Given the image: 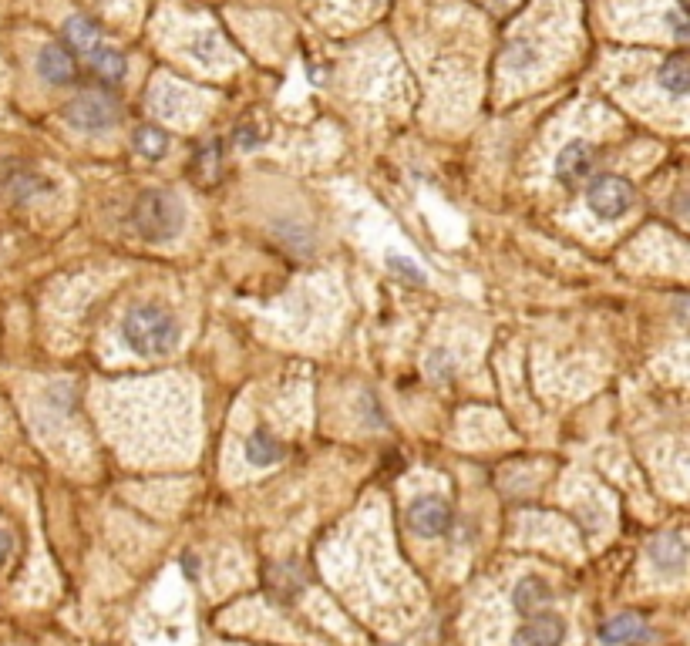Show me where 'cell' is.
I'll use <instances>...</instances> for the list:
<instances>
[{
  "label": "cell",
  "mask_w": 690,
  "mask_h": 646,
  "mask_svg": "<svg viewBox=\"0 0 690 646\" xmlns=\"http://www.w3.org/2000/svg\"><path fill=\"white\" fill-rule=\"evenodd\" d=\"M657 81L670 95H690V58H667L660 64Z\"/></svg>",
  "instance_id": "cell-14"
},
{
  "label": "cell",
  "mask_w": 690,
  "mask_h": 646,
  "mask_svg": "<svg viewBox=\"0 0 690 646\" xmlns=\"http://www.w3.org/2000/svg\"><path fill=\"white\" fill-rule=\"evenodd\" d=\"M132 145H135L138 155H145V159L155 162V159H162V155L169 152V135H165L162 128H155V125H142V128H135Z\"/></svg>",
  "instance_id": "cell-15"
},
{
  "label": "cell",
  "mask_w": 690,
  "mask_h": 646,
  "mask_svg": "<svg viewBox=\"0 0 690 646\" xmlns=\"http://www.w3.org/2000/svg\"><path fill=\"white\" fill-rule=\"evenodd\" d=\"M532 61V54H529V48L526 44H512L509 48V68H515V71H522L526 68V64Z\"/></svg>",
  "instance_id": "cell-21"
},
{
  "label": "cell",
  "mask_w": 690,
  "mask_h": 646,
  "mask_svg": "<svg viewBox=\"0 0 690 646\" xmlns=\"http://www.w3.org/2000/svg\"><path fill=\"white\" fill-rule=\"evenodd\" d=\"M236 145L239 149H256V145H260V132H256L253 125L236 128Z\"/></svg>",
  "instance_id": "cell-20"
},
{
  "label": "cell",
  "mask_w": 690,
  "mask_h": 646,
  "mask_svg": "<svg viewBox=\"0 0 690 646\" xmlns=\"http://www.w3.org/2000/svg\"><path fill=\"white\" fill-rule=\"evenodd\" d=\"M88 58H91V68H95V75H98L101 81H118V78L125 75V58H122V51L98 44V48L91 51Z\"/></svg>",
  "instance_id": "cell-16"
},
{
  "label": "cell",
  "mask_w": 690,
  "mask_h": 646,
  "mask_svg": "<svg viewBox=\"0 0 690 646\" xmlns=\"http://www.w3.org/2000/svg\"><path fill=\"white\" fill-rule=\"evenodd\" d=\"M11 552H14V539H11V532L0 529V566H4V562L11 559Z\"/></svg>",
  "instance_id": "cell-23"
},
{
  "label": "cell",
  "mask_w": 690,
  "mask_h": 646,
  "mask_svg": "<svg viewBox=\"0 0 690 646\" xmlns=\"http://www.w3.org/2000/svg\"><path fill=\"white\" fill-rule=\"evenodd\" d=\"M600 640H603L606 646L637 643V640H647V626H643L640 616L623 613V616H613V620H606V623L600 626Z\"/></svg>",
  "instance_id": "cell-11"
},
{
  "label": "cell",
  "mask_w": 690,
  "mask_h": 646,
  "mask_svg": "<svg viewBox=\"0 0 690 646\" xmlns=\"http://www.w3.org/2000/svg\"><path fill=\"white\" fill-rule=\"evenodd\" d=\"M650 562L657 566L660 572H680L687 566V542L680 539L677 532H667V535H657V539L650 542Z\"/></svg>",
  "instance_id": "cell-10"
},
{
  "label": "cell",
  "mask_w": 690,
  "mask_h": 646,
  "mask_svg": "<svg viewBox=\"0 0 690 646\" xmlns=\"http://www.w3.org/2000/svg\"><path fill=\"white\" fill-rule=\"evenodd\" d=\"M68 122L81 128V132H101V128H112L118 122V105L112 95L105 91H85L68 105Z\"/></svg>",
  "instance_id": "cell-4"
},
{
  "label": "cell",
  "mask_w": 690,
  "mask_h": 646,
  "mask_svg": "<svg viewBox=\"0 0 690 646\" xmlns=\"http://www.w3.org/2000/svg\"><path fill=\"white\" fill-rule=\"evenodd\" d=\"M593 172V149L586 142H569L556 159V179L563 186H579Z\"/></svg>",
  "instance_id": "cell-7"
},
{
  "label": "cell",
  "mask_w": 690,
  "mask_h": 646,
  "mask_svg": "<svg viewBox=\"0 0 690 646\" xmlns=\"http://www.w3.org/2000/svg\"><path fill=\"white\" fill-rule=\"evenodd\" d=\"M132 226L138 229V236L149 239V243H169V239H176L182 229V202L176 199V192L145 189L142 196L135 199Z\"/></svg>",
  "instance_id": "cell-2"
},
{
  "label": "cell",
  "mask_w": 690,
  "mask_h": 646,
  "mask_svg": "<svg viewBox=\"0 0 690 646\" xmlns=\"http://www.w3.org/2000/svg\"><path fill=\"white\" fill-rule=\"evenodd\" d=\"M566 636V623L556 613H536L512 636V646H559Z\"/></svg>",
  "instance_id": "cell-6"
},
{
  "label": "cell",
  "mask_w": 690,
  "mask_h": 646,
  "mask_svg": "<svg viewBox=\"0 0 690 646\" xmlns=\"http://www.w3.org/2000/svg\"><path fill=\"white\" fill-rule=\"evenodd\" d=\"M633 199H637V192L627 179H620V175H600V179L590 182V189H586V206H590L600 219H620L623 212L633 206Z\"/></svg>",
  "instance_id": "cell-3"
},
{
  "label": "cell",
  "mask_w": 690,
  "mask_h": 646,
  "mask_svg": "<svg viewBox=\"0 0 690 646\" xmlns=\"http://www.w3.org/2000/svg\"><path fill=\"white\" fill-rule=\"evenodd\" d=\"M246 458H250V465H256V468L276 465V461L283 458V441L263 428L253 431L250 441H246Z\"/></svg>",
  "instance_id": "cell-13"
},
{
  "label": "cell",
  "mask_w": 690,
  "mask_h": 646,
  "mask_svg": "<svg viewBox=\"0 0 690 646\" xmlns=\"http://www.w3.org/2000/svg\"><path fill=\"white\" fill-rule=\"evenodd\" d=\"M216 44H219V38L216 34H202V38L192 44V54H196L199 61H209V54L216 51Z\"/></svg>",
  "instance_id": "cell-19"
},
{
  "label": "cell",
  "mask_w": 690,
  "mask_h": 646,
  "mask_svg": "<svg viewBox=\"0 0 690 646\" xmlns=\"http://www.w3.org/2000/svg\"><path fill=\"white\" fill-rule=\"evenodd\" d=\"M64 41H68L71 51L78 54H91L101 44V27L95 21H88V17H68V24H64Z\"/></svg>",
  "instance_id": "cell-12"
},
{
  "label": "cell",
  "mask_w": 690,
  "mask_h": 646,
  "mask_svg": "<svg viewBox=\"0 0 690 646\" xmlns=\"http://www.w3.org/2000/svg\"><path fill=\"white\" fill-rule=\"evenodd\" d=\"M182 337L176 313H169L159 303H138L125 313L122 340L138 357H165L172 354Z\"/></svg>",
  "instance_id": "cell-1"
},
{
  "label": "cell",
  "mask_w": 690,
  "mask_h": 646,
  "mask_svg": "<svg viewBox=\"0 0 690 646\" xmlns=\"http://www.w3.org/2000/svg\"><path fill=\"white\" fill-rule=\"evenodd\" d=\"M552 603V589L546 579L539 576H522L512 589V606L519 609L522 616H536Z\"/></svg>",
  "instance_id": "cell-9"
},
{
  "label": "cell",
  "mask_w": 690,
  "mask_h": 646,
  "mask_svg": "<svg viewBox=\"0 0 690 646\" xmlns=\"http://www.w3.org/2000/svg\"><path fill=\"white\" fill-rule=\"evenodd\" d=\"M388 263H391V270L401 276V280H408V283H414V286L425 283V270H421V266L414 263V260H408V256L391 253V256H388Z\"/></svg>",
  "instance_id": "cell-17"
},
{
  "label": "cell",
  "mask_w": 690,
  "mask_h": 646,
  "mask_svg": "<svg viewBox=\"0 0 690 646\" xmlns=\"http://www.w3.org/2000/svg\"><path fill=\"white\" fill-rule=\"evenodd\" d=\"M38 75L51 85H71V81H78V61L61 44H48L38 54Z\"/></svg>",
  "instance_id": "cell-8"
},
{
  "label": "cell",
  "mask_w": 690,
  "mask_h": 646,
  "mask_svg": "<svg viewBox=\"0 0 690 646\" xmlns=\"http://www.w3.org/2000/svg\"><path fill=\"white\" fill-rule=\"evenodd\" d=\"M408 525L421 539H441V535L452 529V505L438 495L414 498L408 509Z\"/></svg>",
  "instance_id": "cell-5"
},
{
  "label": "cell",
  "mask_w": 690,
  "mask_h": 646,
  "mask_svg": "<svg viewBox=\"0 0 690 646\" xmlns=\"http://www.w3.org/2000/svg\"><path fill=\"white\" fill-rule=\"evenodd\" d=\"M48 189V182L38 179V175H21V179H14V196L17 199H27L31 192H41Z\"/></svg>",
  "instance_id": "cell-18"
},
{
  "label": "cell",
  "mask_w": 690,
  "mask_h": 646,
  "mask_svg": "<svg viewBox=\"0 0 690 646\" xmlns=\"http://www.w3.org/2000/svg\"><path fill=\"white\" fill-rule=\"evenodd\" d=\"M186 569H189V576H196V559L186 556Z\"/></svg>",
  "instance_id": "cell-24"
},
{
  "label": "cell",
  "mask_w": 690,
  "mask_h": 646,
  "mask_svg": "<svg viewBox=\"0 0 690 646\" xmlns=\"http://www.w3.org/2000/svg\"><path fill=\"white\" fill-rule=\"evenodd\" d=\"M670 24H674V38L690 41V17H684V14H670Z\"/></svg>",
  "instance_id": "cell-22"
}]
</instances>
